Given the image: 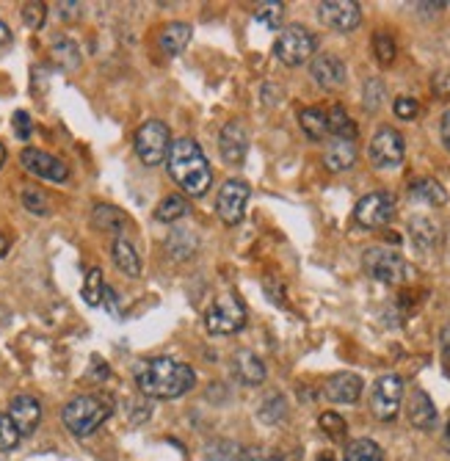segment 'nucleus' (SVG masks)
I'll list each match as a JSON object with an SVG mask.
<instances>
[{"mask_svg": "<svg viewBox=\"0 0 450 461\" xmlns=\"http://www.w3.org/2000/svg\"><path fill=\"white\" fill-rule=\"evenodd\" d=\"M318 461H335V458H331V456H321Z\"/></svg>", "mask_w": 450, "mask_h": 461, "instance_id": "nucleus-50", "label": "nucleus"}, {"mask_svg": "<svg viewBox=\"0 0 450 461\" xmlns=\"http://www.w3.org/2000/svg\"><path fill=\"white\" fill-rule=\"evenodd\" d=\"M6 415L12 418V423L17 426L19 436H28L36 431V426L42 423V403L34 395H14L9 403Z\"/></svg>", "mask_w": 450, "mask_h": 461, "instance_id": "nucleus-16", "label": "nucleus"}, {"mask_svg": "<svg viewBox=\"0 0 450 461\" xmlns=\"http://www.w3.org/2000/svg\"><path fill=\"white\" fill-rule=\"evenodd\" d=\"M136 155L141 158L144 166H158L166 160L172 150V133H169V125H163L160 119H150L138 130H136Z\"/></svg>", "mask_w": 450, "mask_h": 461, "instance_id": "nucleus-6", "label": "nucleus"}, {"mask_svg": "<svg viewBox=\"0 0 450 461\" xmlns=\"http://www.w3.org/2000/svg\"><path fill=\"white\" fill-rule=\"evenodd\" d=\"M12 128H14V136H17L19 141H28V138H31V130H34L31 116H28L26 111H17V113L12 116Z\"/></svg>", "mask_w": 450, "mask_h": 461, "instance_id": "nucleus-42", "label": "nucleus"}, {"mask_svg": "<svg viewBox=\"0 0 450 461\" xmlns=\"http://www.w3.org/2000/svg\"><path fill=\"white\" fill-rule=\"evenodd\" d=\"M111 401L103 395H78L64 406L61 420L73 436H91L111 418Z\"/></svg>", "mask_w": 450, "mask_h": 461, "instance_id": "nucleus-3", "label": "nucleus"}, {"mask_svg": "<svg viewBox=\"0 0 450 461\" xmlns=\"http://www.w3.org/2000/svg\"><path fill=\"white\" fill-rule=\"evenodd\" d=\"M407 415H409V423L417 431H431V428H437V406L429 398V393L420 390V387H415L412 395H409Z\"/></svg>", "mask_w": 450, "mask_h": 461, "instance_id": "nucleus-18", "label": "nucleus"}, {"mask_svg": "<svg viewBox=\"0 0 450 461\" xmlns=\"http://www.w3.org/2000/svg\"><path fill=\"white\" fill-rule=\"evenodd\" d=\"M318 20L331 31L351 34L360 28L362 9H360V4H353V0H323L318 6Z\"/></svg>", "mask_w": 450, "mask_h": 461, "instance_id": "nucleus-11", "label": "nucleus"}, {"mask_svg": "<svg viewBox=\"0 0 450 461\" xmlns=\"http://www.w3.org/2000/svg\"><path fill=\"white\" fill-rule=\"evenodd\" d=\"M439 346H442V359H445V365L450 371V321L445 324V329L439 334Z\"/></svg>", "mask_w": 450, "mask_h": 461, "instance_id": "nucleus-43", "label": "nucleus"}, {"mask_svg": "<svg viewBox=\"0 0 450 461\" xmlns=\"http://www.w3.org/2000/svg\"><path fill=\"white\" fill-rule=\"evenodd\" d=\"M219 150H221V158L232 166L244 163L246 152H249V133L244 128V122H227L221 128V136H219Z\"/></svg>", "mask_w": 450, "mask_h": 461, "instance_id": "nucleus-15", "label": "nucleus"}, {"mask_svg": "<svg viewBox=\"0 0 450 461\" xmlns=\"http://www.w3.org/2000/svg\"><path fill=\"white\" fill-rule=\"evenodd\" d=\"M447 442H450V426H447Z\"/></svg>", "mask_w": 450, "mask_h": 461, "instance_id": "nucleus-51", "label": "nucleus"}, {"mask_svg": "<svg viewBox=\"0 0 450 461\" xmlns=\"http://www.w3.org/2000/svg\"><path fill=\"white\" fill-rule=\"evenodd\" d=\"M103 293H105V282H103V271L100 269H91L86 274L83 282V301L89 307H100L103 304Z\"/></svg>", "mask_w": 450, "mask_h": 461, "instance_id": "nucleus-33", "label": "nucleus"}, {"mask_svg": "<svg viewBox=\"0 0 450 461\" xmlns=\"http://www.w3.org/2000/svg\"><path fill=\"white\" fill-rule=\"evenodd\" d=\"M244 456V450L238 445H232V442H216V445H210L207 448V461H238Z\"/></svg>", "mask_w": 450, "mask_h": 461, "instance_id": "nucleus-39", "label": "nucleus"}, {"mask_svg": "<svg viewBox=\"0 0 450 461\" xmlns=\"http://www.w3.org/2000/svg\"><path fill=\"white\" fill-rule=\"evenodd\" d=\"M249 183L244 180H227L219 191V199H216V213L227 227H235L244 222V213H246V202H249Z\"/></svg>", "mask_w": 450, "mask_h": 461, "instance_id": "nucleus-12", "label": "nucleus"}, {"mask_svg": "<svg viewBox=\"0 0 450 461\" xmlns=\"http://www.w3.org/2000/svg\"><path fill=\"white\" fill-rule=\"evenodd\" d=\"M111 257L116 262V269H120L125 277H130V279H138L141 277V257H138V252L133 249V244H130L125 235H120V238L113 240Z\"/></svg>", "mask_w": 450, "mask_h": 461, "instance_id": "nucleus-22", "label": "nucleus"}, {"mask_svg": "<svg viewBox=\"0 0 450 461\" xmlns=\"http://www.w3.org/2000/svg\"><path fill=\"white\" fill-rule=\"evenodd\" d=\"M395 53H398L395 39L387 31H376L373 34V56H376V61L382 66H390L395 61Z\"/></svg>", "mask_w": 450, "mask_h": 461, "instance_id": "nucleus-34", "label": "nucleus"}, {"mask_svg": "<svg viewBox=\"0 0 450 461\" xmlns=\"http://www.w3.org/2000/svg\"><path fill=\"white\" fill-rule=\"evenodd\" d=\"M185 215H188V199L180 197V193H169V197H163L160 205L155 207V218L158 222H166V224H172Z\"/></svg>", "mask_w": 450, "mask_h": 461, "instance_id": "nucleus-30", "label": "nucleus"}, {"mask_svg": "<svg viewBox=\"0 0 450 461\" xmlns=\"http://www.w3.org/2000/svg\"><path fill=\"white\" fill-rule=\"evenodd\" d=\"M4 163H6V147L0 144V168H4Z\"/></svg>", "mask_w": 450, "mask_h": 461, "instance_id": "nucleus-49", "label": "nucleus"}, {"mask_svg": "<svg viewBox=\"0 0 450 461\" xmlns=\"http://www.w3.org/2000/svg\"><path fill=\"white\" fill-rule=\"evenodd\" d=\"M44 17H47V6L39 4V0H31V4L22 6V22H26L31 31H39L44 26Z\"/></svg>", "mask_w": 450, "mask_h": 461, "instance_id": "nucleus-38", "label": "nucleus"}, {"mask_svg": "<svg viewBox=\"0 0 450 461\" xmlns=\"http://www.w3.org/2000/svg\"><path fill=\"white\" fill-rule=\"evenodd\" d=\"M22 207H26L28 213L34 215H47L50 213V199H47V193L36 185H28L26 191H22Z\"/></svg>", "mask_w": 450, "mask_h": 461, "instance_id": "nucleus-35", "label": "nucleus"}, {"mask_svg": "<svg viewBox=\"0 0 450 461\" xmlns=\"http://www.w3.org/2000/svg\"><path fill=\"white\" fill-rule=\"evenodd\" d=\"M382 100H384V86H382V81H368L365 83V108L368 111H376L378 105H382Z\"/></svg>", "mask_w": 450, "mask_h": 461, "instance_id": "nucleus-41", "label": "nucleus"}, {"mask_svg": "<svg viewBox=\"0 0 450 461\" xmlns=\"http://www.w3.org/2000/svg\"><path fill=\"white\" fill-rule=\"evenodd\" d=\"M365 384L357 373H335L323 384V393L331 403H357Z\"/></svg>", "mask_w": 450, "mask_h": 461, "instance_id": "nucleus-17", "label": "nucleus"}, {"mask_svg": "<svg viewBox=\"0 0 450 461\" xmlns=\"http://www.w3.org/2000/svg\"><path fill=\"white\" fill-rule=\"evenodd\" d=\"M12 39V31L6 28V22L4 20H0V44H6Z\"/></svg>", "mask_w": 450, "mask_h": 461, "instance_id": "nucleus-47", "label": "nucleus"}, {"mask_svg": "<svg viewBox=\"0 0 450 461\" xmlns=\"http://www.w3.org/2000/svg\"><path fill=\"white\" fill-rule=\"evenodd\" d=\"M392 111L398 119H407V122H412V119L420 113V105L415 97H398V100L392 103Z\"/></svg>", "mask_w": 450, "mask_h": 461, "instance_id": "nucleus-40", "label": "nucleus"}, {"mask_svg": "<svg viewBox=\"0 0 450 461\" xmlns=\"http://www.w3.org/2000/svg\"><path fill=\"white\" fill-rule=\"evenodd\" d=\"M345 461H384V453L373 440H353L345 448Z\"/></svg>", "mask_w": 450, "mask_h": 461, "instance_id": "nucleus-31", "label": "nucleus"}, {"mask_svg": "<svg viewBox=\"0 0 450 461\" xmlns=\"http://www.w3.org/2000/svg\"><path fill=\"white\" fill-rule=\"evenodd\" d=\"M439 136H442L445 150L450 152V111H445V113H442V122H439Z\"/></svg>", "mask_w": 450, "mask_h": 461, "instance_id": "nucleus-46", "label": "nucleus"}, {"mask_svg": "<svg viewBox=\"0 0 450 461\" xmlns=\"http://www.w3.org/2000/svg\"><path fill=\"white\" fill-rule=\"evenodd\" d=\"M19 440H22V436H19L17 426L12 423V418L0 411V453L14 450V448L19 445Z\"/></svg>", "mask_w": 450, "mask_h": 461, "instance_id": "nucleus-37", "label": "nucleus"}, {"mask_svg": "<svg viewBox=\"0 0 450 461\" xmlns=\"http://www.w3.org/2000/svg\"><path fill=\"white\" fill-rule=\"evenodd\" d=\"M395 215V199L384 191H373L368 197H362L353 207V222L365 230H382L390 224V218Z\"/></svg>", "mask_w": 450, "mask_h": 461, "instance_id": "nucleus-10", "label": "nucleus"}, {"mask_svg": "<svg viewBox=\"0 0 450 461\" xmlns=\"http://www.w3.org/2000/svg\"><path fill=\"white\" fill-rule=\"evenodd\" d=\"M362 269L370 279L384 285H404L415 277V269L392 249L373 246L362 254Z\"/></svg>", "mask_w": 450, "mask_h": 461, "instance_id": "nucleus-4", "label": "nucleus"}, {"mask_svg": "<svg viewBox=\"0 0 450 461\" xmlns=\"http://www.w3.org/2000/svg\"><path fill=\"white\" fill-rule=\"evenodd\" d=\"M299 125L310 141H323L329 136V122H326L323 108H304L299 113Z\"/></svg>", "mask_w": 450, "mask_h": 461, "instance_id": "nucleus-23", "label": "nucleus"}, {"mask_svg": "<svg viewBox=\"0 0 450 461\" xmlns=\"http://www.w3.org/2000/svg\"><path fill=\"white\" fill-rule=\"evenodd\" d=\"M409 193H412L415 199H420V202H425V205H434V207H439V205L447 202L445 188H442L437 180H431V177L415 180V183L409 185Z\"/></svg>", "mask_w": 450, "mask_h": 461, "instance_id": "nucleus-26", "label": "nucleus"}, {"mask_svg": "<svg viewBox=\"0 0 450 461\" xmlns=\"http://www.w3.org/2000/svg\"><path fill=\"white\" fill-rule=\"evenodd\" d=\"M166 168L188 197H205L213 185V168L194 138L172 141V150L166 155Z\"/></svg>", "mask_w": 450, "mask_h": 461, "instance_id": "nucleus-2", "label": "nucleus"}, {"mask_svg": "<svg viewBox=\"0 0 450 461\" xmlns=\"http://www.w3.org/2000/svg\"><path fill=\"white\" fill-rule=\"evenodd\" d=\"M357 163V141L351 138H331L323 150V166L329 172H348V168Z\"/></svg>", "mask_w": 450, "mask_h": 461, "instance_id": "nucleus-19", "label": "nucleus"}, {"mask_svg": "<svg viewBox=\"0 0 450 461\" xmlns=\"http://www.w3.org/2000/svg\"><path fill=\"white\" fill-rule=\"evenodd\" d=\"M310 75L313 81L326 89V91H338L345 86V78H348V69L345 64L338 59V56H331V53H318L310 64Z\"/></svg>", "mask_w": 450, "mask_h": 461, "instance_id": "nucleus-14", "label": "nucleus"}, {"mask_svg": "<svg viewBox=\"0 0 450 461\" xmlns=\"http://www.w3.org/2000/svg\"><path fill=\"white\" fill-rule=\"evenodd\" d=\"M400 401H404V379L398 373H387L382 379H376L373 393H370V411L376 415V420L382 423L395 420L400 411Z\"/></svg>", "mask_w": 450, "mask_h": 461, "instance_id": "nucleus-8", "label": "nucleus"}, {"mask_svg": "<svg viewBox=\"0 0 450 461\" xmlns=\"http://www.w3.org/2000/svg\"><path fill=\"white\" fill-rule=\"evenodd\" d=\"M19 163L26 172L42 177V180H50V183H64L69 180V166L64 160H58L56 155L50 152H42V150H34V147H26L19 152Z\"/></svg>", "mask_w": 450, "mask_h": 461, "instance_id": "nucleus-13", "label": "nucleus"}, {"mask_svg": "<svg viewBox=\"0 0 450 461\" xmlns=\"http://www.w3.org/2000/svg\"><path fill=\"white\" fill-rule=\"evenodd\" d=\"M326 122H329V133L335 138H357V125H353V119L345 113L343 105H331L326 111Z\"/></svg>", "mask_w": 450, "mask_h": 461, "instance_id": "nucleus-27", "label": "nucleus"}, {"mask_svg": "<svg viewBox=\"0 0 450 461\" xmlns=\"http://www.w3.org/2000/svg\"><path fill=\"white\" fill-rule=\"evenodd\" d=\"M188 42H191V26L188 22H169L158 36V47L166 56H180L188 47Z\"/></svg>", "mask_w": 450, "mask_h": 461, "instance_id": "nucleus-21", "label": "nucleus"}, {"mask_svg": "<svg viewBox=\"0 0 450 461\" xmlns=\"http://www.w3.org/2000/svg\"><path fill=\"white\" fill-rule=\"evenodd\" d=\"M409 232H412L415 246H420V249H431L439 240V227L431 222L429 215H415L409 222Z\"/></svg>", "mask_w": 450, "mask_h": 461, "instance_id": "nucleus-25", "label": "nucleus"}, {"mask_svg": "<svg viewBox=\"0 0 450 461\" xmlns=\"http://www.w3.org/2000/svg\"><path fill=\"white\" fill-rule=\"evenodd\" d=\"M431 86H434V91H437L439 97H450V75H445V72H439V75H434Z\"/></svg>", "mask_w": 450, "mask_h": 461, "instance_id": "nucleus-44", "label": "nucleus"}, {"mask_svg": "<svg viewBox=\"0 0 450 461\" xmlns=\"http://www.w3.org/2000/svg\"><path fill=\"white\" fill-rule=\"evenodd\" d=\"M232 376L244 387H257L266 381V362L254 351H238L232 356Z\"/></svg>", "mask_w": 450, "mask_h": 461, "instance_id": "nucleus-20", "label": "nucleus"}, {"mask_svg": "<svg viewBox=\"0 0 450 461\" xmlns=\"http://www.w3.org/2000/svg\"><path fill=\"white\" fill-rule=\"evenodd\" d=\"M50 53H53V61L66 69V72H73L81 66V51H78V44L69 39V36H58L53 39V47H50Z\"/></svg>", "mask_w": 450, "mask_h": 461, "instance_id": "nucleus-24", "label": "nucleus"}, {"mask_svg": "<svg viewBox=\"0 0 450 461\" xmlns=\"http://www.w3.org/2000/svg\"><path fill=\"white\" fill-rule=\"evenodd\" d=\"M254 17H257V22H263L266 28L279 31L282 20H285V4H279V0H268V4H260V6L254 9Z\"/></svg>", "mask_w": 450, "mask_h": 461, "instance_id": "nucleus-32", "label": "nucleus"}, {"mask_svg": "<svg viewBox=\"0 0 450 461\" xmlns=\"http://www.w3.org/2000/svg\"><path fill=\"white\" fill-rule=\"evenodd\" d=\"M257 418L263 420L266 426H279L282 420H288V401H285V395L271 393L263 403H260Z\"/></svg>", "mask_w": 450, "mask_h": 461, "instance_id": "nucleus-28", "label": "nucleus"}, {"mask_svg": "<svg viewBox=\"0 0 450 461\" xmlns=\"http://www.w3.org/2000/svg\"><path fill=\"white\" fill-rule=\"evenodd\" d=\"M6 252H9V238L0 232V257H6Z\"/></svg>", "mask_w": 450, "mask_h": 461, "instance_id": "nucleus-48", "label": "nucleus"}, {"mask_svg": "<svg viewBox=\"0 0 450 461\" xmlns=\"http://www.w3.org/2000/svg\"><path fill=\"white\" fill-rule=\"evenodd\" d=\"M91 222H94V227L103 230V232H122L125 224H128V218H125V213H120L111 205H97V207H94V213H91Z\"/></svg>", "mask_w": 450, "mask_h": 461, "instance_id": "nucleus-29", "label": "nucleus"}, {"mask_svg": "<svg viewBox=\"0 0 450 461\" xmlns=\"http://www.w3.org/2000/svg\"><path fill=\"white\" fill-rule=\"evenodd\" d=\"M368 155H370V163L376 168H398L407 155L404 136H400L395 128H378L370 138Z\"/></svg>", "mask_w": 450, "mask_h": 461, "instance_id": "nucleus-9", "label": "nucleus"}, {"mask_svg": "<svg viewBox=\"0 0 450 461\" xmlns=\"http://www.w3.org/2000/svg\"><path fill=\"white\" fill-rule=\"evenodd\" d=\"M318 423H321L323 434L329 436L331 442H343L348 436V423L338 415V411H323Z\"/></svg>", "mask_w": 450, "mask_h": 461, "instance_id": "nucleus-36", "label": "nucleus"}, {"mask_svg": "<svg viewBox=\"0 0 450 461\" xmlns=\"http://www.w3.org/2000/svg\"><path fill=\"white\" fill-rule=\"evenodd\" d=\"M81 4H66V0H64V4H58V14L64 17V20H78L81 17Z\"/></svg>", "mask_w": 450, "mask_h": 461, "instance_id": "nucleus-45", "label": "nucleus"}, {"mask_svg": "<svg viewBox=\"0 0 450 461\" xmlns=\"http://www.w3.org/2000/svg\"><path fill=\"white\" fill-rule=\"evenodd\" d=\"M246 318H249V312H246L244 301L235 293H221L210 304V309L205 315V326L210 334H235L246 326Z\"/></svg>", "mask_w": 450, "mask_h": 461, "instance_id": "nucleus-5", "label": "nucleus"}, {"mask_svg": "<svg viewBox=\"0 0 450 461\" xmlns=\"http://www.w3.org/2000/svg\"><path fill=\"white\" fill-rule=\"evenodd\" d=\"M136 384L141 395L169 401V398H180L185 393H191L197 384V373L191 365H185V362L155 356V359L141 362L136 368Z\"/></svg>", "mask_w": 450, "mask_h": 461, "instance_id": "nucleus-1", "label": "nucleus"}, {"mask_svg": "<svg viewBox=\"0 0 450 461\" xmlns=\"http://www.w3.org/2000/svg\"><path fill=\"white\" fill-rule=\"evenodd\" d=\"M315 47H318V39L304 26H288L276 36L274 56L285 66H301L304 61H310L315 56Z\"/></svg>", "mask_w": 450, "mask_h": 461, "instance_id": "nucleus-7", "label": "nucleus"}]
</instances>
